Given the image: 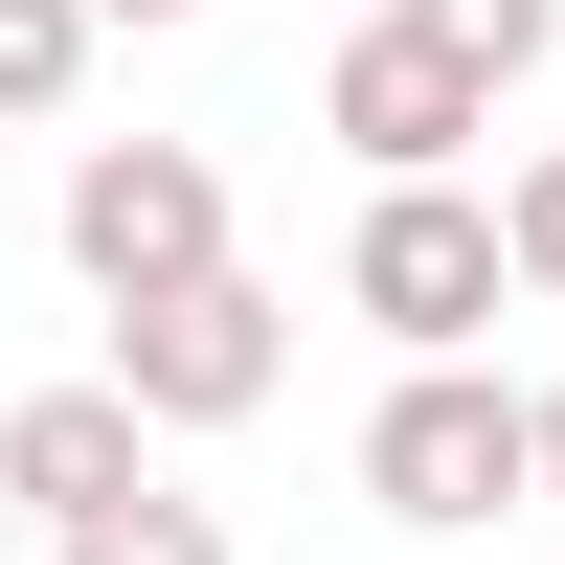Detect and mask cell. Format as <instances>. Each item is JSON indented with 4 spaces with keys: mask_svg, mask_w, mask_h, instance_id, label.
Segmentation results:
<instances>
[{
    "mask_svg": "<svg viewBox=\"0 0 565 565\" xmlns=\"http://www.w3.org/2000/svg\"><path fill=\"white\" fill-rule=\"evenodd\" d=\"M340 317H385V362H476L498 317H521V204H476V181H362Z\"/></svg>",
    "mask_w": 565,
    "mask_h": 565,
    "instance_id": "6da1fadb",
    "label": "cell"
},
{
    "mask_svg": "<svg viewBox=\"0 0 565 565\" xmlns=\"http://www.w3.org/2000/svg\"><path fill=\"white\" fill-rule=\"evenodd\" d=\"M362 498H385L407 543H476L543 498V385H498V362H407L385 407H362Z\"/></svg>",
    "mask_w": 565,
    "mask_h": 565,
    "instance_id": "7a4b0ae2",
    "label": "cell"
},
{
    "mask_svg": "<svg viewBox=\"0 0 565 565\" xmlns=\"http://www.w3.org/2000/svg\"><path fill=\"white\" fill-rule=\"evenodd\" d=\"M317 136H340L362 181H476V136H498V68H476V45H430V23L385 0V23L317 68Z\"/></svg>",
    "mask_w": 565,
    "mask_h": 565,
    "instance_id": "3957f363",
    "label": "cell"
},
{
    "mask_svg": "<svg viewBox=\"0 0 565 565\" xmlns=\"http://www.w3.org/2000/svg\"><path fill=\"white\" fill-rule=\"evenodd\" d=\"M114 385L159 407V430H249V407L295 385V295H271V271H204V295H136V317H114Z\"/></svg>",
    "mask_w": 565,
    "mask_h": 565,
    "instance_id": "277c9868",
    "label": "cell"
},
{
    "mask_svg": "<svg viewBox=\"0 0 565 565\" xmlns=\"http://www.w3.org/2000/svg\"><path fill=\"white\" fill-rule=\"evenodd\" d=\"M68 271H90V295H204V271H226V181L204 159H181V136H90V159H68Z\"/></svg>",
    "mask_w": 565,
    "mask_h": 565,
    "instance_id": "5b68a950",
    "label": "cell"
},
{
    "mask_svg": "<svg viewBox=\"0 0 565 565\" xmlns=\"http://www.w3.org/2000/svg\"><path fill=\"white\" fill-rule=\"evenodd\" d=\"M136 476H159V407H136L114 362H90V385H23V407H0V498H23L45 543H68V521H114Z\"/></svg>",
    "mask_w": 565,
    "mask_h": 565,
    "instance_id": "8992f818",
    "label": "cell"
},
{
    "mask_svg": "<svg viewBox=\"0 0 565 565\" xmlns=\"http://www.w3.org/2000/svg\"><path fill=\"white\" fill-rule=\"evenodd\" d=\"M90 45H114V0H0V114H68V90H90Z\"/></svg>",
    "mask_w": 565,
    "mask_h": 565,
    "instance_id": "52a82bcc",
    "label": "cell"
},
{
    "mask_svg": "<svg viewBox=\"0 0 565 565\" xmlns=\"http://www.w3.org/2000/svg\"><path fill=\"white\" fill-rule=\"evenodd\" d=\"M45 565H226V521H204V498H159V476H136L114 521H68Z\"/></svg>",
    "mask_w": 565,
    "mask_h": 565,
    "instance_id": "ba28073f",
    "label": "cell"
},
{
    "mask_svg": "<svg viewBox=\"0 0 565 565\" xmlns=\"http://www.w3.org/2000/svg\"><path fill=\"white\" fill-rule=\"evenodd\" d=\"M407 23H430V45H476V68H498V90H521V68H543V45H565V0H407Z\"/></svg>",
    "mask_w": 565,
    "mask_h": 565,
    "instance_id": "9c48e42d",
    "label": "cell"
},
{
    "mask_svg": "<svg viewBox=\"0 0 565 565\" xmlns=\"http://www.w3.org/2000/svg\"><path fill=\"white\" fill-rule=\"evenodd\" d=\"M498 204H521V295L565 317V159H521V181H498Z\"/></svg>",
    "mask_w": 565,
    "mask_h": 565,
    "instance_id": "30bf717a",
    "label": "cell"
},
{
    "mask_svg": "<svg viewBox=\"0 0 565 565\" xmlns=\"http://www.w3.org/2000/svg\"><path fill=\"white\" fill-rule=\"evenodd\" d=\"M543 498H565V385H543Z\"/></svg>",
    "mask_w": 565,
    "mask_h": 565,
    "instance_id": "8fae6325",
    "label": "cell"
},
{
    "mask_svg": "<svg viewBox=\"0 0 565 565\" xmlns=\"http://www.w3.org/2000/svg\"><path fill=\"white\" fill-rule=\"evenodd\" d=\"M114 23H204V0H114Z\"/></svg>",
    "mask_w": 565,
    "mask_h": 565,
    "instance_id": "7c38bea8",
    "label": "cell"
}]
</instances>
